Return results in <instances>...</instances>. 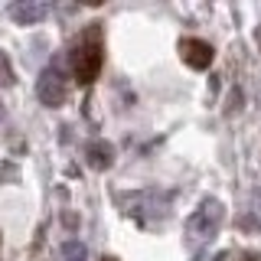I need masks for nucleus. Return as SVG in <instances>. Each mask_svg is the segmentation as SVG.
Wrapping results in <instances>:
<instances>
[{
	"instance_id": "1",
	"label": "nucleus",
	"mask_w": 261,
	"mask_h": 261,
	"mask_svg": "<svg viewBox=\"0 0 261 261\" xmlns=\"http://www.w3.org/2000/svg\"><path fill=\"white\" fill-rule=\"evenodd\" d=\"M69 59H72V75H75L79 85H92L98 79V72L105 65V43H101V27L98 23H92L79 36V43L72 46Z\"/></svg>"
},
{
	"instance_id": "2",
	"label": "nucleus",
	"mask_w": 261,
	"mask_h": 261,
	"mask_svg": "<svg viewBox=\"0 0 261 261\" xmlns=\"http://www.w3.org/2000/svg\"><path fill=\"white\" fill-rule=\"evenodd\" d=\"M222 225V202L219 199H202L199 209L186 219V235L196 242H206L216 235V228Z\"/></svg>"
},
{
	"instance_id": "3",
	"label": "nucleus",
	"mask_w": 261,
	"mask_h": 261,
	"mask_svg": "<svg viewBox=\"0 0 261 261\" xmlns=\"http://www.w3.org/2000/svg\"><path fill=\"white\" fill-rule=\"evenodd\" d=\"M36 95H39V101L46 105V108H62L65 105V98H69V82H65L62 75V69L59 65H46L43 72H39V79H36Z\"/></svg>"
},
{
	"instance_id": "4",
	"label": "nucleus",
	"mask_w": 261,
	"mask_h": 261,
	"mask_svg": "<svg viewBox=\"0 0 261 261\" xmlns=\"http://www.w3.org/2000/svg\"><path fill=\"white\" fill-rule=\"evenodd\" d=\"M179 56H183V62L190 65V69H209L212 65V56H216V49H212L206 39H179Z\"/></svg>"
},
{
	"instance_id": "5",
	"label": "nucleus",
	"mask_w": 261,
	"mask_h": 261,
	"mask_svg": "<svg viewBox=\"0 0 261 261\" xmlns=\"http://www.w3.org/2000/svg\"><path fill=\"white\" fill-rule=\"evenodd\" d=\"M10 16L16 23H23V27H33V23H39V20L49 16V7L39 4V0H16L10 7Z\"/></svg>"
},
{
	"instance_id": "6",
	"label": "nucleus",
	"mask_w": 261,
	"mask_h": 261,
	"mask_svg": "<svg viewBox=\"0 0 261 261\" xmlns=\"http://www.w3.org/2000/svg\"><path fill=\"white\" fill-rule=\"evenodd\" d=\"M85 157H88V167L92 170H108L114 163V147L108 141H92L85 147Z\"/></svg>"
},
{
	"instance_id": "7",
	"label": "nucleus",
	"mask_w": 261,
	"mask_h": 261,
	"mask_svg": "<svg viewBox=\"0 0 261 261\" xmlns=\"http://www.w3.org/2000/svg\"><path fill=\"white\" fill-rule=\"evenodd\" d=\"M62 258L65 261H88V248L79 239H69V242L62 245Z\"/></svg>"
},
{
	"instance_id": "8",
	"label": "nucleus",
	"mask_w": 261,
	"mask_h": 261,
	"mask_svg": "<svg viewBox=\"0 0 261 261\" xmlns=\"http://www.w3.org/2000/svg\"><path fill=\"white\" fill-rule=\"evenodd\" d=\"M0 85H13V69H10L7 53H0Z\"/></svg>"
},
{
	"instance_id": "9",
	"label": "nucleus",
	"mask_w": 261,
	"mask_h": 261,
	"mask_svg": "<svg viewBox=\"0 0 261 261\" xmlns=\"http://www.w3.org/2000/svg\"><path fill=\"white\" fill-rule=\"evenodd\" d=\"M101 261H118V258H101Z\"/></svg>"
},
{
	"instance_id": "10",
	"label": "nucleus",
	"mask_w": 261,
	"mask_h": 261,
	"mask_svg": "<svg viewBox=\"0 0 261 261\" xmlns=\"http://www.w3.org/2000/svg\"><path fill=\"white\" fill-rule=\"evenodd\" d=\"M258 43H261V30H258Z\"/></svg>"
},
{
	"instance_id": "11",
	"label": "nucleus",
	"mask_w": 261,
	"mask_h": 261,
	"mask_svg": "<svg viewBox=\"0 0 261 261\" xmlns=\"http://www.w3.org/2000/svg\"><path fill=\"white\" fill-rule=\"evenodd\" d=\"M0 118H4V108H0Z\"/></svg>"
}]
</instances>
